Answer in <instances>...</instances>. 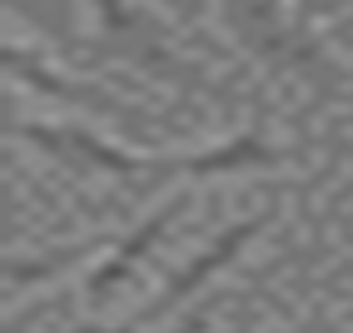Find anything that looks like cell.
Segmentation results:
<instances>
[{"label":"cell","mask_w":353,"mask_h":333,"mask_svg":"<svg viewBox=\"0 0 353 333\" xmlns=\"http://www.w3.org/2000/svg\"><path fill=\"white\" fill-rule=\"evenodd\" d=\"M249 164H274V150L259 134H239V139H229V145H219V150L190 154L184 170L190 174H224V170H249Z\"/></svg>","instance_id":"3"},{"label":"cell","mask_w":353,"mask_h":333,"mask_svg":"<svg viewBox=\"0 0 353 333\" xmlns=\"http://www.w3.org/2000/svg\"><path fill=\"white\" fill-rule=\"evenodd\" d=\"M179 333H204V314H190V319L179 323Z\"/></svg>","instance_id":"4"},{"label":"cell","mask_w":353,"mask_h":333,"mask_svg":"<svg viewBox=\"0 0 353 333\" xmlns=\"http://www.w3.org/2000/svg\"><path fill=\"white\" fill-rule=\"evenodd\" d=\"M254 229H259V224H239V229H229L224 239H219L214 249L204 254V259H194V264L184 269V274H174L170 283H164V294H159V299H154V303H150V308H145V314H139V319H134L125 333H134L139 323H154V319H164V314H170V308H179V303L190 299V294L199 289V283H204L209 274H214V269H224L229 259H234V254H239V249L249 244V234H254Z\"/></svg>","instance_id":"1"},{"label":"cell","mask_w":353,"mask_h":333,"mask_svg":"<svg viewBox=\"0 0 353 333\" xmlns=\"http://www.w3.org/2000/svg\"><path fill=\"white\" fill-rule=\"evenodd\" d=\"M179 209H184V199H174V204H164L159 214H150V219L139 224V229L130 234V239H125L120 249H114V259H105V264H100V274L90 279V299H95V303H105L114 283H120V279H125V274L139 264V259H145V254L159 244V234L174 224V214H179Z\"/></svg>","instance_id":"2"}]
</instances>
